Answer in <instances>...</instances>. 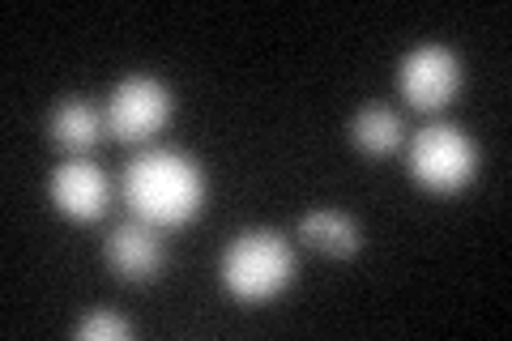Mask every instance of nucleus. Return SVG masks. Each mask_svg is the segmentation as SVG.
<instances>
[{"label": "nucleus", "mask_w": 512, "mask_h": 341, "mask_svg": "<svg viewBox=\"0 0 512 341\" xmlns=\"http://www.w3.org/2000/svg\"><path fill=\"white\" fill-rule=\"evenodd\" d=\"M205 192L210 188H205L201 162L171 145H141L120 175V201L128 205V214L158 231L197 222Z\"/></svg>", "instance_id": "f257e3e1"}, {"label": "nucleus", "mask_w": 512, "mask_h": 341, "mask_svg": "<svg viewBox=\"0 0 512 341\" xmlns=\"http://www.w3.org/2000/svg\"><path fill=\"white\" fill-rule=\"evenodd\" d=\"M295 248L278 231H239L218 261L222 286L235 303L261 307L295 282Z\"/></svg>", "instance_id": "f03ea898"}, {"label": "nucleus", "mask_w": 512, "mask_h": 341, "mask_svg": "<svg viewBox=\"0 0 512 341\" xmlns=\"http://www.w3.org/2000/svg\"><path fill=\"white\" fill-rule=\"evenodd\" d=\"M478 162H483V154H478L474 137L461 124H448V120L419 128L406 150L410 180L423 192H431V197H457V192H466L478 180Z\"/></svg>", "instance_id": "7ed1b4c3"}, {"label": "nucleus", "mask_w": 512, "mask_h": 341, "mask_svg": "<svg viewBox=\"0 0 512 341\" xmlns=\"http://www.w3.org/2000/svg\"><path fill=\"white\" fill-rule=\"evenodd\" d=\"M103 116H107V133L116 141H124V145H150L171 124L175 99H171V90L158 77L133 73V77H124L120 86L111 90Z\"/></svg>", "instance_id": "20e7f679"}, {"label": "nucleus", "mask_w": 512, "mask_h": 341, "mask_svg": "<svg viewBox=\"0 0 512 341\" xmlns=\"http://www.w3.org/2000/svg\"><path fill=\"white\" fill-rule=\"evenodd\" d=\"M397 90H402L406 107L436 116L461 90V60L453 47L444 43H419L414 52H406L402 69H397Z\"/></svg>", "instance_id": "39448f33"}, {"label": "nucleus", "mask_w": 512, "mask_h": 341, "mask_svg": "<svg viewBox=\"0 0 512 341\" xmlns=\"http://www.w3.org/2000/svg\"><path fill=\"white\" fill-rule=\"evenodd\" d=\"M47 197L69 222H99L111 209V180L99 162L90 158H64L47 180Z\"/></svg>", "instance_id": "423d86ee"}, {"label": "nucleus", "mask_w": 512, "mask_h": 341, "mask_svg": "<svg viewBox=\"0 0 512 341\" xmlns=\"http://www.w3.org/2000/svg\"><path fill=\"white\" fill-rule=\"evenodd\" d=\"M107 265L116 273L120 282L128 286H146V282H158V273L167 265V248H163V231L150 222H137L128 218L120 222L116 231L107 235Z\"/></svg>", "instance_id": "0eeeda50"}, {"label": "nucleus", "mask_w": 512, "mask_h": 341, "mask_svg": "<svg viewBox=\"0 0 512 341\" xmlns=\"http://www.w3.org/2000/svg\"><path fill=\"white\" fill-rule=\"evenodd\" d=\"M103 133H107V116L90 99H64L47 116V137L69 158H86L103 141Z\"/></svg>", "instance_id": "6e6552de"}, {"label": "nucleus", "mask_w": 512, "mask_h": 341, "mask_svg": "<svg viewBox=\"0 0 512 341\" xmlns=\"http://www.w3.org/2000/svg\"><path fill=\"white\" fill-rule=\"evenodd\" d=\"M295 235L325 256H355L363 248L359 222L338 214V209H308V214L295 222Z\"/></svg>", "instance_id": "1a4fd4ad"}, {"label": "nucleus", "mask_w": 512, "mask_h": 341, "mask_svg": "<svg viewBox=\"0 0 512 341\" xmlns=\"http://www.w3.org/2000/svg\"><path fill=\"white\" fill-rule=\"evenodd\" d=\"M402 137H406L402 116L384 103H367L363 111H355V120H350V141H355V150L367 158L397 154L402 150Z\"/></svg>", "instance_id": "9d476101"}, {"label": "nucleus", "mask_w": 512, "mask_h": 341, "mask_svg": "<svg viewBox=\"0 0 512 341\" xmlns=\"http://www.w3.org/2000/svg\"><path fill=\"white\" fill-rule=\"evenodd\" d=\"M73 337H82V341H128L133 337V324H128L120 312H90L73 324Z\"/></svg>", "instance_id": "9b49d317"}]
</instances>
